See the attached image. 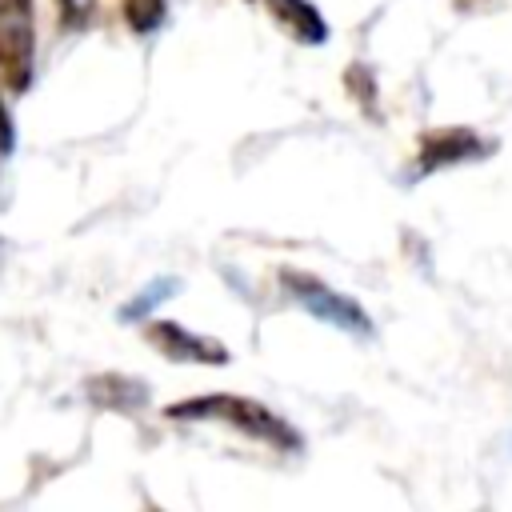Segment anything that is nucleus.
<instances>
[{
	"instance_id": "4",
	"label": "nucleus",
	"mask_w": 512,
	"mask_h": 512,
	"mask_svg": "<svg viewBox=\"0 0 512 512\" xmlns=\"http://www.w3.org/2000/svg\"><path fill=\"white\" fill-rule=\"evenodd\" d=\"M496 152V140L480 136L476 128L448 124V128H428L416 140V160H412V180H424L432 172L456 168V164H476Z\"/></svg>"
},
{
	"instance_id": "3",
	"label": "nucleus",
	"mask_w": 512,
	"mask_h": 512,
	"mask_svg": "<svg viewBox=\"0 0 512 512\" xmlns=\"http://www.w3.org/2000/svg\"><path fill=\"white\" fill-rule=\"evenodd\" d=\"M36 80V0H0V84L24 96Z\"/></svg>"
},
{
	"instance_id": "13",
	"label": "nucleus",
	"mask_w": 512,
	"mask_h": 512,
	"mask_svg": "<svg viewBox=\"0 0 512 512\" xmlns=\"http://www.w3.org/2000/svg\"><path fill=\"white\" fill-rule=\"evenodd\" d=\"M148 512H156V508H148Z\"/></svg>"
},
{
	"instance_id": "1",
	"label": "nucleus",
	"mask_w": 512,
	"mask_h": 512,
	"mask_svg": "<svg viewBox=\"0 0 512 512\" xmlns=\"http://www.w3.org/2000/svg\"><path fill=\"white\" fill-rule=\"evenodd\" d=\"M168 420H180V424H224L264 448H276V452H304V436L296 424H288L280 412H272L268 404L252 400V396H232V392H208V396H184L176 404L164 408Z\"/></svg>"
},
{
	"instance_id": "11",
	"label": "nucleus",
	"mask_w": 512,
	"mask_h": 512,
	"mask_svg": "<svg viewBox=\"0 0 512 512\" xmlns=\"http://www.w3.org/2000/svg\"><path fill=\"white\" fill-rule=\"evenodd\" d=\"M96 16V0H56L60 32H84Z\"/></svg>"
},
{
	"instance_id": "10",
	"label": "nucleus",
	"mask_w": 512,
	"mask_h": 512,
	"mask_svg": "<svg viewBox=\"0 0 512 512\" xmlns=\"http://www.w3.org/2000/svg\"><path fill=\"white\" fill-rule=\"evenodd\" d=\"M344 88H348V96H352L368 116H380V104H376V80H372V72H368L364 64H348V72H344Z\"/></svg>"
},
{
	"instance_id": "5",
	"label": "nucleus",
	"mask_w": 512,
	"mask_h": 512,
	"mask_svg": "<svg viewBox=\"0 0 512 512\" xmlns=\"http://www.w3.org/2000/svg\"><path fill=\"white\" fill-rule=\"evenodd\" d=\"M144 340L164 356V360H176V364H212V368H220V364H228L232 360V352L220 344V340H212V336H200V332H192V328H184V324H176V320H152L148 328H144Z\"/></svg>"
},
{
	"instance_id": "12",
	"label": "nucleus",
	"mask_w": 512,
	"mask_h": 512,
	"mask_svg": "<svg viewBox=\"0 0 512 512\" xmlns=\"http://www.w3.org/2000/svg\"><path fill=\"white\" fill-rule=\"evenodd\" d=\"M16 152V120L8 112V100H4V84H0V160H8Z\"/></svg>"
},
{
	"instance_id": "6",
	"label": "nucleus",
	"mask_w": 512,
	"mask_h": 512,
	"mask_svg": "<svg viewBox=\"0 0 512 512\" xmlns=\"http://www.w3.org/2000/svg\"><path fill=\"white\" fill-rule=\"evenodd\" d=\"M252 4H264L268 16L280 24V32L304 48H316L328 40V20L312 0H252Z\"/></svg>"
},
{
	"instance_id": "8",
	"label": "nucleus",
	"mask_w": 512,
	"mask_h": 512,
	"mask_svg": "<svg viewBox=\"0 0 512 512\" xmlns=\"http://www.w3.org/2000/svg\"><path fill=\"white\" fill-rule=\"evenodd\" d=\"M180 292V280L176 276H156L152 284H144L132 300H124L120 304V324H140V320H148L164 300H172Z\"/></svg>"
},
{
	"instance_id": "2",
	"label": "nucleus",
	"mask_w": 512,
	"mask_h": 512,
	"mask_svg": "<svg viewBox=\"0 0 512 512\" xmlns=\"http://www.w3.org/2000/svg\"><path fill=\"white\" fill-rule=\"evenodd\" d=\"M280 292H284L292 304H300L312 320H320V324H328V328H336V332H344V336H352V340H368V336H372V316L360 308V300H352V296L328 288V284H324L320 276H312V272L280 268Z\"/></svg>"
},
{
	"instance_id": "7",
	"label": "nucleus",
	"mask_w": 512,
	"mask_h": 512,
	"mask_svg": "<svg viewBox=\"0 0 512 512\" xmlns=\"http://www.w3.org/2000/svg\"><path fill=\"white\" fill-rule=\"evenodd\" d=\"M84 396L88 404L104 408V412H120V416H132L148 404V384L136 380V376H120V372H100V376H88L84 380Z\"/></svg>"
},
{
	"instance_id": "9",
	"label": "nucleus",
	"mask_w": 512,
	"mask_h": 512,
	"mask_svg": "<svg viewBox=\"0 0 512 512\" xmlns=\"http://www.w3.org/2000/svg\"><path fill=\"white\" fill-rule=\"evenodd\" d=\"M120 16L136 36H152L168 20V0H120Z\"/></svg>"
}]
</instances>
